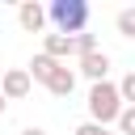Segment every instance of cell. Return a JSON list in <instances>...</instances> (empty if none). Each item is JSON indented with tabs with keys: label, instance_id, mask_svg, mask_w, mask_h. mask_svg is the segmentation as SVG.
I'll return each instance as SVG.
<instances>
[{
	"label": "cell",
	"instance_id": "cell-1",
	"mask_svg": "<svg viewBox=\"0 0 135 135\" xmlns=\"http://www.w3.org/2000/svg\"><path fill=\"white\" fill-rule=\"evenodd\" d=\"M122 93H118V84H110V80H101V84H93L89 89V122H97V127H110V122H118L122 118Z\"/></svg>",
	"mask_w": 135,
	"mask_h": 135
},
{
	"label": "cell",
	"instance_id": "cell-2",
	"mask_svg": "<svg viewBox=\"0 0 135 135\" xmlns=\"http://www.w3.org/2000/svg\"><path fill=\"white\" fill-rule=\"evenodd\" d=\"M46 17L55 21V34H84L89 30V4L84 0H55L46 8Z\"/></svg>",
	"mask_w": 135,
	"mask_h": 135
},
{
	"label": "cell",
	"instance_id": "cell-3",
	"mask_svg": "<svg viewBox=\"0 0 135 135\" xmlns=\"http://www.w3.org/2000/svg\"><path fill=\"white\" fill-rule=\"evenodd\" d=\"M30 89H34V76H30L25 68H13V72L0 76V93H4V101H21Z\"/></svg>",
	"mask_w": 135,
	"mask_h": 135
},
{
	"label": "cell",
	"instance_id": "cell-4",
	"mask_svg": "<svg viewBox=\"0 0 135 135\" xmlns=\"http://www.w3.org/2000/svg\"><path fill=\"white\" fill-rule=\"evenodd\" d=\"M42 55H51V59H68V55H76V38L72 34H42Z\"/></svg>",
	"mask_w": 135,
	"mask_h": 135
},
{
	"label": "cell",
	"instance_id": "cell-5",
	"mask_svg": "<svg viewBox=\"0 0 135 135\" xmlns=\"http://www.w3.org/2000/svg\"><path fill=\"white\" fill-rule=\"evenodd\" d=\"M80 72H84L93 84H101V80L110 76V55H105V51H89V55H80Z\"/></svg>",
	"mask_w": 135,
	"mask_h": 135
},
{
	"label": "cell",
	"instance_id": "cell-6",
	"mask_svg": "<svg viewBox=\"0 0 135 135\" xmlns=\"http://www.w3.org/2000/svg\"><path fill=\"white\" fill-rule=\"evenodd\" d=\"M17 21H21V30H25V34H38V30L46 25V8H42V4H34V0H25V4L17 8Z\"/></svg>",
	"mask_w": 135,
	"mask_h": 135
},
{
	"label": "cell",
	"instance_id": "cell-7",
	"mask_svg": "<svg viewBox=\"0 0 135 135\" xmlns=\"http://www.w3.org/2000/svg\"><path fill=\"white\" fill-rule=\"evenodd\" d=\"M72 89H76V72H72L68 63H59V72L46 80V93H55V97H72Z\"/></svg>",
	"mask_w": 135,
	"mask_h": 135
},
{
	"label": "cell",
	"instance_id": "cell-8",
	"mask_svg": "<svg viewBox=\"0 0 135 135\" xmlns=\"http://www.w3.org/2000/svg\"><path fill=\"white\" fill-rule=\"evenodd\" d=\"M25 72H30V76H34L38 84H46V80H51V76L59 72V59H51V55H34V63H30Z\"/></svg>",
	"mask_w": 135,
	"mask_h": 135
},
{
	"label": "cell",
	"instance_id": "cell-9",
	"mask_svg": "<svg viewBox=\"0 0 135 135\" xmlns=\"http://www.w3.org/2000/svg\"><path fill=\"white\" fill-rule=\"evenodd\" d=\"M114 25H118L122 38H135V8H122V13L114 17Z\"/></svg>",
	"mask_w": 135,
	"mask_h": 135
},
{
	"label": "cell",
	"instance_id": "cell-10",
	"mask_svg": "<svg viewBox=\"0 0 135 135\" xmlns=\"http://www.w3.org/2000/svg\"><path fill=\"white\" fill-rule=\"evenodd\" d=\"M118 93H122V101H127V105H135V72H127V76L118 80Z\"/></svg>",
	"mask_w": 135,
	"mask_h": 135
},
{
	"label": "cell",
	"instance_id": "cell-11",
	"mask_svg": "<svg viewBox=\"0 0 135 135\" xmlns=\"http://www.w3.org/2000/svg\"><path fill=\"white\" fill-rule=\"evenodd\" d=\"M89 51H97V38L84 30V34H76V55H89Z\"/></svg>",
	"mask_w": 135,
	"mask_h": 135
},
{
	"label": "cell",
	"instance_id": "cell-12",
	"mask_svg": "<svg viewBox=\"0 0 135 135\" xmlns=\"http://www.w3.org/2000/svg\"><path fill=\"white\" fill-rule=\"evenodd\" d=\"M118 131H122V135H135V105H127V110H122V118H118Z\"/></svg>",
	"mask_w": 135,
	"mask_h": 135
},
{
	"label": "cell",
	"instance_id": "cell-13",
	"mask_svg": "<svg viewBox=\"0 0 135 135\" xmlns=\"http://www.w3.org/2000/svg\"><path fill=\"white\" fill-rule=\"evenodd\" d=\"M72 135H114V131H110V127H97V122H80Z\"/></svg>",
	"mask_w": 135,
	"mask_h": 135
},
{
	"label": "cell",
	"instance_id": "cell-14",
	"mask_svg": "<svg viewBox=\"0 0 135 135\" xmlns=\"http://www.w3.org/2000/svg\"><path fill=\"white\" fill-rule=\"evenodd\" d=\"M21 135H46V131H42V127H25Z\"/></svg>",
	"mask_w": 135,
	"mask_h": 135
},
{
	"label": "cell",
	"instance_id": "cell-15",
	"mask_svg": "<svg viewBox=\"0 0 135 135\" xmlns=\"http://www.w3.org/2000/svg\"><path fill=\"white\" fill-rule=\"evenodd\" d=\"M4 105H8V101H4V93H0V118H4Z\"/></svg>",
	"mask_w": 135,
	"mask_h": 135
}]
</instances>
